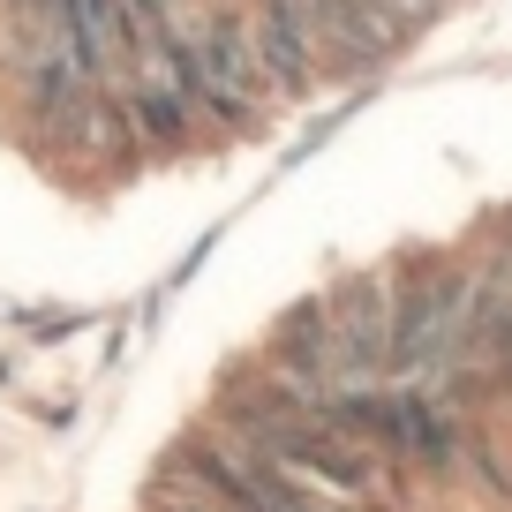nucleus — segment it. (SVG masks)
Here are the masks:
<instances>
[{"instance_id": "2", "label": "nucleus", "mask_w": 512, "mask_h": 512, "mask_svg": "<svg viewBox=\"0 0 512 512\" xmlns=\"http://www.w3.org/2000/svg\"><path fill=\"white\" fill-rule=\"evenodd\" d=\"M324 317H332V392H369L384 384V339H392V279L354 272L324 287Z\"/></svg>"}, {"instance_id": "4", "label": "nucleus", "mask_w": 512, "mask_h": 512, "mask_svg": "<svg viewBox=\"0 0 512 512\" xmlns=\"http://www.w3.org/2000/svg\"><path fill=\"white\" fill-rule=\"evenodd\" d=\"M256 362L272 369L287 392H302V400H317V407L332 400V317H324V294H302V302L279 309Z\"/></svg>"}, {"instance_id": "6", "label": "nucleus", "mask_w": 512, "mask_h": 512, "mask_svg": "<svg viewBox=\"0 0 512 512\" xmlns=\"http://www.w3.org/2000/svg\"><path fill=\"white\" fill-rule=\"evenodd\" d=\"M113 98H121V121L136 136V151H189L196 144V121H189V106L174 98L166 76H121Z\"/></svg>"}, {"instance_id": "5", "label": "nucleus", "mask_w": 512, "mask_h": 512, "mask_svg": "<svg viewBox=\"0 0 512 512\" xmlns=\"http://www.w3.org/2000/svg\"><path fill=\"white\" fill-rule=\"evenodd\" d=\"M249 46L264 68L272 98H309L317 91V38H309V0H256L249 8Z\"/></svg>"}, {"instance_id": "1", "label": "nucleus", "mask_w": 512, "mask_h": 512, "mask_svg": "<svg viewBox=\"0 0 512 512\" xmlns=\"http://www.w3.org/2000/svg\"><path fill=\"white\" fill-rule=\"evenodd\" d=\"M392 279V339H384V384H437L460 377L467 354V302H475V264L460 256H407Z\"/></svg>"}, {"instance_id": "3", "label": "nucleus", "mask_w": 512, "mask_h": 512, "mask_svg": "<svg viewBox=\"0 0 512 512\" xmlns=\"http://www.w3.org/2000/svg\"><path fill=\"white\" fill-rule=\"evenodd\" d=\"M181 38H189L196 68L211 76L226 121L256 128V113L272 106V91H264V68H256V46H249V16H241V8H204L196 23H181Z\"/></svg>"}]
</instances>
